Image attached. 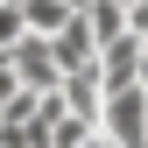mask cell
Masks as SVG:
<instances>
[{"instance_id":"52a82bcc","label":"cell","mask_w":148,"mask_h":148,"mask_svg":"<svg viewBox=\"0 0 148 148\" xmlns=\"http://www.w3.org/2000/svg\"><path fill=\"white\" fill-rule=\"evenodd\" d=\"M21 35H28V28H21V7H0V49H14Z\"/></svg>"},{"instance_id":"3957f363","label":"cell","mask_w":148,"mask_h":148,"mask_svg":"<svg viewBox=\"0 0 148 148\" xmlns=\"http://www.w3.org/2000/svg\"><path fill=\"white\" fill-rule=\"evenodd\" d=\"M141 57H148V42L141 35H113V42H99V85L106 92H120V85H141Z\"/></svg>"},{"instance_id":"7a4b0ae2","label":"cell","mask_w":148,"mask_h":148,"mask_svg":"<svg viewBox=\"0 0 148 148\" xmlns=\"http://www.w3.org/2000/svg\"><path fill=\"white\" fill-rule=\"evenodd\" d=\"M7 64H14V85H21V92H57L64 85L57 57H49V35H21V42L7 49Z\"/></svg>"},{"instance_id":"277c9868","label":"cell","mask_w":148,"mask_h":148,"mask_svg":"<svg viewBox=\"0 0 148 148\" xmlns=\"http://www.w3.org/2000/svg\"><path fill=\"white\" fill-rule=\"evenodd\" d=\"M49 57H57V71H92V64H99V42H92L85 14H71V21L49 35Z\"/></svg>"},{"instance_id":"5b68a950","label":"cell","mask_w":148,"mask_h":148,"mask_svg":"<svg viewBox=\"0 0 148 148\" xmlns=\"http://www.w3.org/2000/svg\"><path fill=\"white\" fill-rule=\"evenodd\" d=\"M57 99H64V113H78V120H99V106H106V85H99V71H64Z\"/></svg>"},{"instance_id":"30bf717a","label":"cell","mask_w":148,"mask_h":148,"mask_svg":"<svg viewBox=\"0 0 148 148\" xmlns=\"http://www.w3.org/2000/svg\"><path fill=\"white\" fill-rule=\"evenodd\" d=\"M0 7H21V0H0Z\"/></svg>"},{"instance_id":"ba28073f","label":"cell","mask_w":148,"mask_h":148,"mask_svg":"<svg viewBox=\"0 0 148 148\" xmlns=\"http://www.w3.org/2000/svg\"><path fill=\"white\" fill-rule=\"evenodd\" d=\"M78 148H113V141H106V134H99V127H92V134H85V141H78Z\"/></svg>"},{"instance_id":"9c48e42d","label":"cell","mask_w":148,"mask_h":148,"mask_svg":"<svg viewBox=\"0 0 148 148\" xmlns=\"http://www.w3.org/2000/svg\"><path fill=\"white\" fill-rule=\"evenodd\" d=\"M57 7H71V14H85V0H57Z\"/></svg>"},{"instance_id":"8992f818","label":"cell","mask_w":148,"mask_h":148,"mask_svg":"<svg viewBox=\"0 0 148 148\" xmlns=\"http://www.w3.org/2000/svg\"><path fill=\"white\" fill-rule=\"evenodd\" d=\"M71 21V7H57V0H21V28L28 35H57Z\"/></svg>"},{"instance_id":"6da1fadb","label":"cell","mask_w":148,"mask_h":148,"mask_svg":"<svg viewBox=\"0 0 148 148\" xmlns=\"http://www.w3.org/2000/svg\"><path fill=\"white\" fill-rule=\"evenodd\" d=\"M99 127L113 148H141L148 141V85H120V92H106V106H99Z\"/></svg>"}]
</instances>
